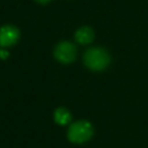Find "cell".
<instances>
[{
  "label": "cell",
  "mask_w": 148,
  "mask_h": 148,
  "mask_svg": "<svg viewBox=\"0 0 148 148\" xmlns=\"http://www.w3.org/2000/svg\"><path fill=\"white\" fill-rule=\"evenodd\" d=\"M110 54L102 47H90L83 54V62L86 67L95 72L105 69L110 65Z\"/></svg>",
  "instance_id": "cell-1"
},
{
  "label": "cell",
  "mask_w": 148,
  "mask_h": 148,
  "mask_svg": "<svg viewBox=\"0 0 148 148\" xmlns=\"http://www.w3.org/2000/svg\"><path fill=\"white\" fill-rule=\"evenodd\" d=\"M94 134L92 125L87 120H77L72 123L67 131V138L73 143H83L91 139Z\"/></svg>",
  "instance_id": "cell-2"
},
{
  "label": "cell",
  "mask_w": 148,
  "mask_h": 148,
  "mask_svg": "<svg viewBox=\"0 0 148 148\" xmlns=\"http://www.w3.org/2000/svg\"><path fill=\"white\" fill-rule=\"evenodd\" d=\"M54 58L61 64H71L76 58V47L71 42L64 40L54 47Z\"/></svg>",
  "instance_id": "cell-3"
},
{
  "label": "cell",
  "mask_w": 148,
  "mask_h": 148,
  "mask_svg": "<svg viewBox=\"0 0 148 148\" xmlns=\"http://www.w3.org/2000/svg\"><path fill=\"white\" fill-rule=\"evenodd\" d=\"M20 38V31L13 25H3L0 28V46L7 47L14 45Z\"/></svg>",
  "instance_id": "cell-4"
},
{
  "label": "cell",
  "mask_w": 148,
  "mask_h": 148,
  "mask_svg": "<svg viewBox=\"0 0 148 148\" xmlns=\"http://www.w3.org/2000/svg\"><path fill=\"white\" fill-rule=\"evenodd\" d=\"M94 39V31L89 27H81L75 32V40L79 44H89Z\"/></svg>",
  "instance_id": "cell-5"
},
{
  "label": "cell",
  "mask_w": 148,
  "mask_h": 148,
  "mask_svg": "<svg viewBox=\"0 0 148 148\" xmlns=\"http://www.w3.org/2000/svg\"><path fill=\"white\" fill-rule=\"evenodd\" d=\"M53 118L58 125H67L72 120V114L69 113V111L66 108H58L54 111Z\"/></svg>",
  "instance_id": "cell-6"
},
{
  "label": "cell",
  "mask_w": 148,
  "mask_h": 148,
  "mask_svg": "<svg viewBox=\"0 0 148 148\" xmlns=\"http://www.w3.org/2000/svg\"><path fill=\"white\" fill-rule=\"evenodd\" d=\"M8 56H9L8 51H6L5 49H0V58H1V59H7Z\"/></svg>",
  "instance_id": "cell-7"
},
{
  "label": "cell",
  "mask_w": 148,
  "mask_h": 148,
  "mask_svg": "<svg viewBox=\"0 0 148 148\" xmlns=\"http://www.w3.org/2000/svg\"><path fill=\"white\" fill-rule=\"evenodd\" d=\"M37 2H39V3H46V2H49L50 0H36Z\"/></svg>",
  "instance_id": "cell-8"
}]
</instances>
